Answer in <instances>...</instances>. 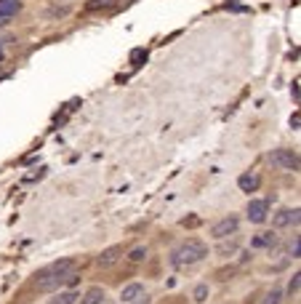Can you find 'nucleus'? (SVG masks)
Returning <instances> with one entry per match:
<instances>
[{"instance_id":"obj_1","label":"nucleus","mask_w":301,"mask_h":304,"mask_svg":"<svg viewBox=\"0 0 301 304\" xmlns=\"http://www.w3.org/2000/svg\"><path fill=\"white\" fill-rule=\"evenodd\" d=\"M78 264L75 259H62L53 262L51 267H45L40 275H35V288L37 291H56L62 286H72L78 283Z\"/></svg>"},{"instance_id":"obj_2","label":"nucleus","mask_w":301,"mask_h":304,"mask_svg":"<svg viewBox=\"0 0 301 304\" xmlns=\"http://www.w3.org/2000/svg\"><path fill=\"white\" fill-rule=\"evenodd\" d=\"M205 256H208V245L203 240H197V237H190V240H184L178 248H173L171 254V264L173 267H184V264H197L203 262Z\"/></svg>"},{"instance_id":"obj_3","label":"nucleus","mask_w":301,"mask_h":304,"mask_svg":"<svg viewBox=\"0 0 301 304\" xmlns=\"http://www.w3.org/2000/svg\"><path fill=\"white\" fill-rule=\"evenodd\" d=\"M269 163L283 171H298V152L296 149H272Z\"/></svg>"},{"instance_id":"obj_4","label":"nucleus","mask_w":301,"mask_h":304,"mask_svg":"<svg viewBox=\"0 0 301 304\" xmlns=\"http://www.w3.org/2000/svg\"><path fill=\"white\" fill-rule=\"evenodd\" d=\"M237 227H240V219L234 214H229V216H224V219H219L211 227V235L216 237V240H224V237H229V235L237 232Z\"/></svg>"},{"instance_id":"obj_5","label":"nucleus","mask_w":301,"mask_h":304,"mask_svg":"<svg viewBox=\"0 0 301 304\" xmlns=\"http://www.w3.org/2000/svg\"><path fill=\"white\" fill-rule=\"evenodd\" d=\"M267 214H269V200H251L248 203V222L253 224H261V222H267Z\"/></svg>"},{"instance_id":"obj_6","label":"nucleus","mask_w":301,"mask_h":304,"mask_svg":"<svg viewBox=\"0 0 301 304\" xmlns=\"http://www.w3.org/2000/svg\"><path fill=\"white\" fill-rule=\"evenodd\" d=\"M120 256H123V245H109V248H104L96 256V264H99V267H112Z\"/></svg>"},{"instance_id":"obj_7","label":"nucleus","mask_w":301,"mask_h":304,"mask_svg":"<svg viewBox=\"0 0 301 304\" xmlns=\"http://www.w3.org/2000/svg\"><path fill=\"white\" fill-rule=\"evenodd\" d=\"M144 293H147V291H144L142 283H128V286H126L123 291H120V299H123V301L128 304V301H136L139 296H144Z\"/></svg>"},{"instance_id":"obj_8","label":"nucleus","mask_w":301,"mask_h":304,"mask_svg":"<svg viewBox=\"0 0 301 304\" xmlns=\"http://www.w3.org/2000/svg\"><path fill=\"white\" fill-rule=\"evenodd\" d=\"M259 184H261V176L259 174H243L237 179V187L243 189V192H256Z\"/></svg>"},{"instance_id":"obj_9","label":"nucleus","mask_w":301,"mask_h":304,"mask_svg":"<svg viewBox=\"0 0 301 304\" xmlns=\"http://www.w3.org/2000/svg\"><path fill=\"white\" fill-rule=\"evenodd\" d=\"M275 240H277V237L272 235V232H261V235H256V237L251 240V245H253V248H272Z\"/></svg>"},{"instance_id":"obj_10","label":"nucleus","mask_w":301,"mask_h":304,"mask_svg":"<svg viewBox=\"0 0 301 304\" xmlns=\"http://www.w3.org/2000/svg\"><path fill=\"white\" fill-rule=\"evenodd\" d=\"M104 301V288H99V286H93L86 296H83V301L80 304H101Z\"/></svg>"},{"instance_id":"obj_11","label":"nucleus","mask_w":301,"mask_h":304,"mask_svg":"<svg viewBox=\"0 0 301 304\" xmlns=\"http://www.w3.org/2000/svg\"><path fill=\"white\" fill-rule=\"evenodd\" d=\"M126 259H128L131 264H142V262L147 259V248H144V245H136V248H131V251H128Z\"/></svg>"},{"instance_id":"obj_12","label":"nucleus","mask_w":301,"mask_h":304,"mask_svg":"<svg viewBox=\"0 0 301 304\" xmlns=\"http://www.w3.org/2000/svg\"><path fill=\"white\" fill-rule=\"evenodd\" d=\"M19 8H22L19 0H0V14H3V16H14Z\"/></svg>"},{"instance_id":"obj_13","label":"nucleus","mask_w":301,"mask_h":304,"mask_svg":"<svg viewBox=\"0 0 301 304\" xmlns=\"http://www.w3.org/2000/svg\"><path fill=\"white\" fill-rule=\"evenodd\" d=\"M75 301H78L75 291H62V293H56V299H51V304H75Z\"/></svg>"},{"instance_id":"obj_14","label":"nucleus","mask_w":301,"mask_h":304,"mask_svg":"<svg viewBox=\"0 0 301 304\" xmlns=\"http://www.w3.org/2000/svg\"><path fill=\"white\" fill-rule=\"evenodd\" d=\"M290 224V208H283V211L275 214V227H285Z\"/></svg>"},{"instance_id":"obj_15","label":"nucleus","mask_w":301,"mask_h":304,"mask_svg":"<svg viewBox=\"0 0 301 304\" xmlns=\"http://www.w3.org/2000/svg\"><path fill=\"white\" fill-rule=\"evenodd\" d=\"M264 304H283V291H280V288H272L267 296H264Z\"/></svg>"},{"instance_id":"obj_16","label":"nucleus","mask_w":301,"mask_h":304,"mask_svg":"<svg viewBox=\"0 0 301 304\" xmlns=\"http://www.w3.org/2000/svg\"><path fill=\"white\" fill-rule=\"evenodd\" d=\"M192 299H195L197 304L205 301V299H208V286H205V283H200V286H197V288L192 291Z\"/></svg>"},{"instance_id":"obj_17","label":"nucleus","mask_w":301,"mask_h":304,"mask_svg":"<svg viewBox=\"0 0 301 304\" xmlns=\"http://www.w3.org/2000/svg\"><path fill=\"white\" fill-rule=\"evenodd\" d=\"M109 6H115V0H91L86 8L88 11H99V8H109Z\"/></svg>"},{"instance_id":"obj_18","label":"nucleus","mask_w":301,"mask_h":304,"mask_svg":"<svg viewBox=\"0 0 301 304\" xmlns=\"http://www.w3.org/2000/svg\"><path fill=\"white\" fill-rule=\"evenodd\" d=\"M147 59V51L144 48H136V51H131V64H134V67H139V64H142Z\"/></svg>"},{"instance_id":"obj_19","label":"nucleus","mask_w":301,"mask_h":304,"mask_svg":"<svg viewBox=\"0 0 301 304\" xmlns=\"http://www.w3.org/2000/svg\"><path fill=\"white\" fill-rule=\"evenodd\" d=\"M298 283H301V272H296L293 278H290V283H288V293H290V296H296V293H298Z\"/></svg>"},{"instance_id":"obj_20","label":"nucleus","mask_w":301,"mask_h":304,"mask_svg":"<svg viewBox=\"0 0 301 304\" xmlns=\"http://www.w3.org/2000/svg\"><path fill=\"white\" fill-rule=\"evenodd\" d=\"M234 251H237V243H229V245L224 243L221 248H219V254H221V256H229V254H234Z\"/></svg>"},{"instance_id":"obj_21","label":"nucleus","mask_w":301,"mask_h":304,"mask_svg":"<svg viewBox=\"0 0 301 304\" xmlns=\"http://www.w3.org/2000/svg\"><path fill=\"white\" fill-rule=\"evenodd\" d=\"M290 254H293V259H298V235L293 237V243H290Z\"/></svg>"},{"instance_id":"obj_22","label":"nucleus","mask_w":301,"mask_h":304,"mask_svg":"<svg viewBox=\"0 0 301 304\" xmlns=\"http://www.w3.org/2000/svg\"><path fill=\"white\" fill-rule=\"evenodd\" d=\"M48 16H67V8H51Z\"/></svg>"},{"instance_id":"obj_23","label":"nucleus","mask_w":301,"mask_h":304,"mask_svg":"<svg viewBox=\"0 0 301 304\" xmlns=\"http://www.w3.org/2000/svg\"><path fill=\"white\" fill-rule=\"evenodd\" d=\"M298 214H301L298 208H293V211H290V224H293V227L298 224Z\"/></svg>"},{"instance_id":"obj_24","label":"nucleus","mask_w":301,"mask_h":304,"mask_svg":"<svg viewBox=\"0 0 301 304\" xmlns=\"http://www.w3.org/2000/svg\"><path fill=\"white\" fill-rule=\"evenodd\" d=\"M128 304H149V296H147V293H144V296H139L136 301H128Z\"/></svg>"},{"instance_id":"obj_25","label":"nucleus","mask_w":301,"mask_h":304,"mask_svg":"<svg viewBox=\"0 0 301 304\" xmlns=\"http://www.w3.org/2000/svg\"><path fill=\"white\" fill-rule=\"evenodd\" d=\"M290 93H293V99H298V80H293V85H290Z\"/></svg>"},{"instance_id":"obj_26","label":"nucleus","mask_w":301,"mask_h":304,"mask_svg":"<svg viewBox=\"0 0 301 304\" xmlns=\"http://www.w3.org/2000/svg\"><path fill=\"white\" fill-rule=\"evenodd\" d=\"M8 22H11V16H3V14H0V27H6Z\"/></svg>"}]
</instances>
